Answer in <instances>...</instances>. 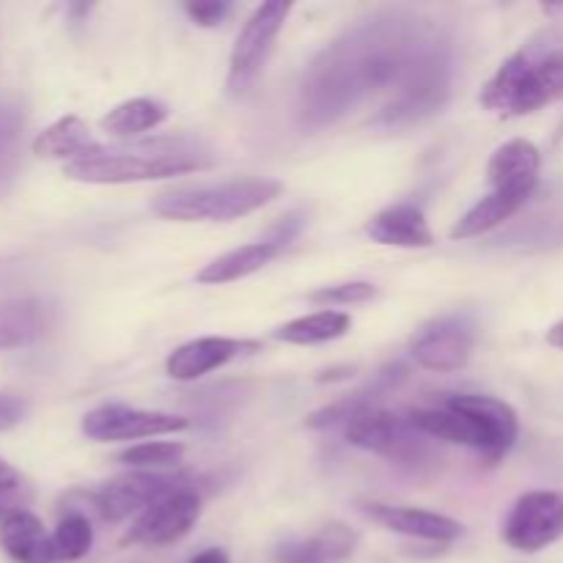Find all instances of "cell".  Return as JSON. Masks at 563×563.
<instances>
[{"label": "cell", "instance_id": "83f0119b", "mask_svg": "<svg viewBox=\"0 0 563 563\" xmlns=\"http://www.w3.org/2000/svg\"><path fill=\"white\" fill-rule=\"evenodd\" d=\"M231 5L223 0H198V3H185V14L190 16L196 25L201 27H214L229 16Z\"/></svg>", "mask_w": 563, "mask_h": 563}, {"label": "cell", "instance_id": "7c38bea8", "mask_svg": "<svg viewBox=\"0 0 563 563\" xmlns=\"http://www.w3.org/2000/svg\"><path fill=\"white\" fill-rule=\"evenodd\" d=\"M262 350V344L253 339H225V335H203V339H192L187 344L176 346L165 361V372L170 379L179 383H192L207 374L218 372V368L229 366L236 357L253 355Z\"/></svg>", "mask_w": 563, "mask_h": 563}, {"label": "cell", "instance_id": "7a4b0ae2", "mask_svg": "<svg viewBox=\"0 0 563 563\" xmlns=\"http://www.w3.org/2000/svg\"><path fill=\"white\" fill-rule=\"evenodd\" d=\"M212 165L214 157L198 143L154 141L132 148H102L93 157L64 165V174L86 185H135L209 170Z\"/></svg>", "mask_w": 563, "mask_h": 563}, {"label": "cell", "instance_id": "f546056e", "mask_svg": "<svg viewBox=\"0 0 563 563\" xmlns=\"http://www.w3.org/2000/svg\"><path fill=\"white\" fill-rule=\"evenodd\" d=\"M548 344H550V346H559V350H563V319H561V322H555L553 328L548 330Z\"/></svg>", "mask_w": 563, "mask_h": 563}, {"label": "cell", "instance_id": "d6986e66", "mask_svg": "<svg viewBox=\"0 0 563 563\" xmlns=\"http://www.w3.org/2000/svg\"><path fill=\"white\" fill-rule=\"evenodd\" d=\"M284 245L273 240L264 242H251V245H240L234 251L223 253L214 262H209L201 273L196 275L198 284L203 286H223V284H234V280L247 278V275L258 273V269L267 267L273 258L280 256Z\"/></svg>", "mask_w": 563, "mask_h": 563}, {"label": "cell", "instance_id": "7402d4cb", "mask_svg": "<svg viewBox=\"0 0 563 563\" xmlns=\"http://www.w3.org/2000/svg\"><path fill=\"white\" fill-rule=\"evenodd\" d=\"M528 198L511 196V192H498L493 190L489 196H484L476 207L467 209L456 225L451 229V240H473V236H482L487 231L498 229L500 223L511 218V214L520 212L526 207Z\"/></svg>", "mask_w": 563, "mask_h": 563}, {"label": "cell", "instance_id": "5b68a950", "mask_svg": "<svg viewBox=\"0 0 563 563\" xmlns=\"http://www.w3.org/2000/svg\"><path fill=\"white\" fill-rule=\"evenodd\" d=\"M346 440L355 449L372 451V454L412 473H427L440 465V451L432 438L418 432L407 421V416H396V412L379 410V407L352 418L346 423Z\"/></svg>", "mask_w": 563, "mask_h": 563}, {"label": "cell", "instance_id": "f1b7e54d", "mask_svg": "<svg viewBox=\"0 0 563 563\" xmlns=\"http://www.w3.org/2000/svg\"><path fill=\"white\" fill-rule=\"evenodd\" d=\"M22 416H25V401L14 399L9 394H0V434L14 429L22 421Z\"/></svg>", "mask_w": 563, "mask_h": 563}, {"label": "cell", "instance_id": "d4e9b609", "mask_svg": "<svg viewBox=\"0 0 563 563\" xmlns=\"http://www.w3.org/2000/svg\"><path fill=\"white\" fill-rule=\"evenodd\" d=\"M181 456H185L181 443H141L121 451L115 460L126 467H137V471H159V467L176 465Z\"/></svg>", "mask_w": 563, "mask_h": 563}, {"label": "cell", "instance_id": "9a60e30c", "mask_svg": "<svg viewBox=\"0 0 563 563\" xmlns=\"http://www.w3.org/2000/svg\"><path fill=\"white\" fill-rule=\"evenodd\" d=\"M366 234L372 242L388 247H432L434 234L429 220L416 203H394L383 209L366 223Z\"/></svg>", "mask_w": 563, "mask_h": 563}, {"label": "cell", "instance_id": "8992f818", "mask_svg": "<svg viewBox=\"0 0 563 563\" xmlns=\"http://www.w3.org/2000/svg\"><path fill=\"white\" fill-rule=\"evenodd\" d=\"M291 3H264L253 11L251 20L236 36L234 49H231L229 80H225L231 93H245L262 75L264 64L273 53L275 38L284 31Z\"/></svg>", "mask_w": 563, "mask_h": 563}, {"label": "cell", "instance_id": "9c48e42d", "mask_svg": "<svg viewBox=\"0 0 563 563\" xmlns=\"http://www.w3.org/2000/svg\"><path fill=\"white\" fill-rule=\"evenodd\" d=\"M563 537V498L550 489H533L517 498L504 522V539L520 553H539Z\"/></svg>", "mask_w": 563, "mask_h": 563}, {"label": "cell", "instance_id": "44dd1931", "mask_svg": "<svg viewBox=\"0 0 563 563\" xmlns=\"http://www.w3.org/2000/svg\"><path fill=\"white\" fill-rule=\"evenodd\" d=\"M352 328L350 313L344 311H317L308 317H297L291 322L280 324L273 333L275 341L295 346H313V344H328V341L344 339Z\"/></svg>", "mask_w": 563, "mask_h": 563}, {"label": "cell", "instance_id": "484cf974", "mask_svg": "<svg viewBox=\"0 0 563 563\" xmlns=\"http://www.w3.org/2000/svg\"><path fill=\"white\" fill-rule=\"evenodd\" d=\"M27 500H31V482L0 456V522L25 509Z\"/></svg>", "mask_w": 563, "mask_h": 563}, {"label": "cell", "instance_id": "2e32d148", "mask_svg": "<svg viewBox=\"0 0 563 563\" xmlns=\"http://www.w3.org/2000/svg\"><path fill=\"white\" fill-rule=\"evenodd\" d=\"M0 548L14 563H58L53 533L27 509L14 511L0 522Z\"/></svg>", "mask_w": 563, "mask_h": 563}, {"label": "cell", "instance_id": "4316f807", "mask_svg": "<svg viewBox=\"0 0 563 563\" xmlns=\"http://www.w3.org/2000/svg\"><path fill=\"white\" fill-rule=\"evenodd\" d=\"M372 297H377V289L366 280H350V284H335V286H322V289L311 291L308 302L322 308H335V306H361L368 302Z\"/></svg>", "mask_w": 563, "mask_h": 563}, {"label": "cell", "instance_id": "ba28073f", "mask_svg": "<svg viewBox=\"0 0 563 563\" xmlns=\"http://www.w3.org/2000/svg\"><path fill=\"white\" fill-rule=\"evenodd\" d=\"M201 495L192 487L181 484L174 493L135 517L132 528L126 531V544H141V548H168L185 539L201 520Z\"/></svg>", "mask_w": 563, "mask_h": 563}, {"label": "cell", "instance_id": "ac0fdd59", "mask_svg": "<svg viewBox=\"0 0 563 563\" xmlns=\"http://www.w3.org/2000/svg\"><path fill=\"white\" fill-rule=\"evenodd\" d=\"M357 537L341 522H330L313 537L295 539L275 550V563H335L350 559Z\"/></svg>", "mask_w": 563, "mask_h": 563}, {"label": "cell", "instance_id": "30bf717a", "mask_svg": "<svg viewBox=\"0 0 563 563\" xmlns=\"http://www.w3.org/2000/svg\"><path fill=\"white\" fill-rule=\"evenodd\" d=\"M476 346V328L467 317H440L416 330L410 355L429 372H460L467 366Z\"/></svg>", "mask_w": 563, "mask_h": 563}, {"label": "cell", "instance_id": "603a6c76", "mask_svg": "<svg viewBox=\"0 0 563 563\" xmlns=\"http://www.w3.org/2000/svg\"><path fill=\"white\" fill-rule=\"evenodd\" d=\"M165 119H168V108L159 99L135 97L108 110L99 126L113 137H135L143 135V132L157 130Z\"/></svg>", "mask_w": 563, "mask_h": 563}, {"label": "cell", "instance_id": "8fae6325", "mask_svg": "<svg viewBox=\"0 0 563 563\" xmlns=\"http://www.w3.org/2000/svg\"><path fill=\"white\" fill-rule=\"evenodd\" d=\"M181 484H185L181 476H165V473L157 471H135L130 476L113 478V482L104 484L102 489L91 495V500L102 520L121 522L126 517H141L143 511L152 509L157 500H163L165 495L174 493Z\"/></svg>", "mask_w": 563, "mask_h": 563}, {"label": "cell", "instance_id": "6da1fadb", "mask_svg": "<svg viewBox=\"0 0 563 563\" xmlns=\"http://www.w3.org/2000/svg\"><path fill=\"white\" fill-rule=\"evenodd\" d=\"M449 91L451 55L440 27L410 11H377L311 60L300 86V115L308 126H330L383 99L372 121L394 130L438 113Z\"/></svg>", "mask_w": 563, "mask_h": 563}, {"label": "cell", "instance_id": "5bb4252c", "mask_svg": "<svg viewBox=\"0 0 563 563\" xmlns=\"http://www.w3.org/2000/svg\"><path fill=\"white\" fill-rule=\"evenodd\" d=\"M539 168H542L539 148L526 137H515V141H506L504 146L495 148L487 165V179L493 190L531 198V192L539 185Z\"/></svg>", "mask_w": 563, "mask_h": 563}, {"label": "cell", "instance_id": "3957f363", "mask_svg": "<svg viewBox=\"0 0 563 563\" xmlns=\"http://www.w3.org/2000/svg\"><path fill=\"white\" fill-rule=\"evenodd\" d=\"M280 196L273 179H231L220 185L176 187L154 198V214L174 223H229L267 207Z\"/></svg>", "mask_w": 563, "mask_h": 563}, {"label": "cell", "instance_id": "e0dca14e", "mask_svg": "<svg viewBox=\"0 0 563 563\" xmlns=\"http://www.w3.org/2000/svg\"><path fill=\"white\" fill-rule=\"evenodd\" d=\"M102 143L91 135L86 121L77 115H64V119L53 121L44 126L36 137H33V154L42 159H64V165L77 163V159L93 157L102 152Z\"/></svg>", "mask_w": 563, "mask_h": 563}, {"label": "cell", "instance_id": "ffe728a7", "mask_svg": "<svg viewBox=\"0 0 563 563\" xmlns=\"http://www.w3.org/2000/svg\"><path fill=\"white\" fill-rule=\"evenodd\" d=\"M49 324V311L36 300L0 302V350H20L42 339Z\"/></svg>", "mask_w": 563, "mask_h": 563}, {"label": "cell", "instance_id": "277c9868", "mask_svg": "<svg viewBox=\"0 0 563 563\" xmlns=\"http://www.w3.org/2000/svg\"><path fill=\"white\" fill-rule=\"evenodd\" d=\"M482 104L498 115H528L563 99V49L515 53L500 64L482 91Z\"/></svg>", "mask_w": 563, "mask_h": 563}, {"label": "cell", "instance_id": "cb8c5ba5", "mask_svg": "<svg viewBox=\"0 0 563 563\" xmlns=\"http://www.w3.org/2000/svg\"><path fill=\"white\" fill-rule=\"evenodd\" d=\"M93 544V528L82 511L69 509L60 515L58 526L53 531V548L58 563H75L86 559Z\"/></svg>", "mask_w": 563, "mask_h": 563}, {"label": "cell", "instance_id": "4fadbf2b", "mask_svg": "<svg viewBox=\"0 0 563 563\" xmlns=\"http://www.w3.org/2000/svg\"><path fill=\"white\" fill-rule=\"evenodd\" d=\"M363 515L372 517L388 531L401 533V537L421 539V542L449 544L465 533L462 522L451 520V517L438 515V511L412 509V506H390V504H366L361 506Z\"/></svg>", "mask_w": 563, "mask_h": 563}, {"label": "cell", "instance_id": "52a82bcc", "mask_svg": "<svg viewBox=\"0 0 563 563\" xmlns=\"http://www.w3.org/2000/svg\"><path fill=\"white\" fill-rule=\"evenodd\" d=\"M80 429L93 443H130V440L185 432V429H190V421L185 416H174V412L102 405L97 410L86 412Z\"/></svg>", "mask_w": 563, "mask_h": 563}]
</instances>
